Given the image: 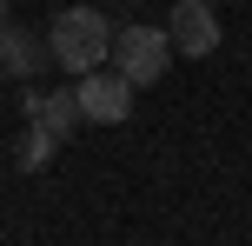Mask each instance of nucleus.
Listing matches in <instances>:
<instances>
[{
  "instance_id": "obj_1",
  "label": "nucleus",
  "mask_w": 252,
  "mask_h": 246,
  "mask_svg": "<svg viewBox=\"0 0 252 246\" xmlns=\"http://www.w3.org/2000/svg\"><path fill=\"white\" fill-rule=\"evenodd\" d=\"M47 53L66 67V73H93V67H106V53H113V27H106L100 7H60L53 13V34H47Z\"/></svg>"
},
{
  "instance_id": "obj_2",
  "label": "nucleus",
  "mask_w": 252,
  "mask_h": 246,
  "mask_svg": "<svg viewBox=\"0 0 252 246\" xmlns=\"http://www.w3.org/2000/svg\"><path fill=\"white\" fill-rule=\"evenodd\" d=\"M113 67L133 87H159L173 73V40L166 27H113Z\"/></svg>"
},
{
  "instance_id": "obj_3",
  "label": "nucleus",
  "mask_w": 252,
  "mask_h": 246,
  "mask_svg": "<svg viewBox=\"0 0 252 246\" xmlns=\"http://www.w3.org/2000/svg\"><path fill=\"white\" fill-rule=\"evenodd\" d=\"M73 93H80V120H87V127H126V120H133V80L120 73H100V67H93V73H80L73 80Z\"/></svg>"
},
{
  "instance_id": "obj_4",
  "label": "nucleus",
  "mask_w": 252,
  "mask_h": 246,
  "mask_svg": "<svg viewBox=\"0 0 252 246\" xmlns=\"http://www.w3.org/2000/svg\"><path fill=\"white\" fill-rule=\"evenodd\" d=\"M219 13L213 0H173V13H166V40H173V53H186V60H213L219 47Z\"/></svg>"
},
{
  "instance_id": "obj_5",
  "label": "nucleus",
  "mask_w": 252,
  "mask_h": 246,
  "mask_svg": "<svg viewBox=\"0 0 252 246\" xmlns=\"http://www.w3.org/2000/svg\"><path fill=\"white\" fill-rule=\"evenodd\" d=\"M20 113L33 120L40 133H53V140H73L87 120H80V93L73 87H53V93H40V87H27L20 93Z\"/></svg>"
},
{
  "instance_id": "obj_6",
  "label": "nucleus",
  "mask_w": 252,
  "mask_h": 246,
  "mask_svg": "<svg viewBox=\"0 0 252 246\" xmlns=\"http://www.w3.org/2000/svg\"><path fill=\"white\" fill-rule=\"evenodd\" d=\"M47 34H33V27H20V20H0V73L7 80H33V73H47Z\"/></svg>"
},
{
  "instance_id": "obj_7",
  "label": "nucleus",
  "mask_w": 252,
  "mask_h": 246,
  "mask_svg": "<svg viewBox=\"0 0 252 246\" xmlns=\"http://www.w3.org/2000/svg\"><path fill=\"white\" fill-rule=\"evenodd\" d=\"M53 146H60V140H53V133L27 127V133H20V146H13V167H20V173H40V167H47V160H53Z\"/></svg>"
},
{
  "instance_id": "obj_8",
  "label": "nucleus",
  "mask_w": 252,
  "mask_h": 246,
  "mask_svg": "<svg viewBox=\"0 0 252 246\" xmlns=\"http://www.w3.org/2000/svg\"><path fill=\"white\" fill-rule=\"evenodd\" d=\"M0 20H7V0H0Z\"/></svg>"
}]
</instances>
